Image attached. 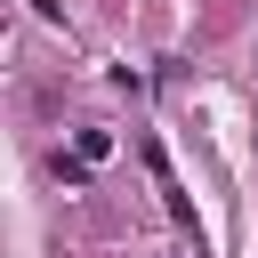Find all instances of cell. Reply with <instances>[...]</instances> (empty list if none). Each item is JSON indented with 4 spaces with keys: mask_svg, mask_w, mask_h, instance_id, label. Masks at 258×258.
I'll return each instance as SVG.
<instances>
[{
    "mask_svg": "<svg viewBox=\"0 0 258 258\" xmlns=\"http://www.w3.org/2000/svg\"><path fill=\"white\" fill-rule=\"evenodd\" d=\"M48 177H56V185H73V194H81V185H89V161H81V153H48Z\"/></svg>",
    "mask_w": 258,
    "mask_h": 258,
    "instance_id": "1",
    "label": "cell"
},
{
    "mask_svg": "<svg viewBox=\"0 0 258 258\" xmlns=\"http://www.w3.org/2000/svg\"><path fill=\"white\" fill-rule=\"evenodd\" d=\"M73 153H81V161H105V153H113V137H105V129H81V137H73Z\"/></svg>",
    "mask_w": 258,
    "mask_h": 258,
    "instance_id": "2",
    "label": "cell"
}]
</instances>
